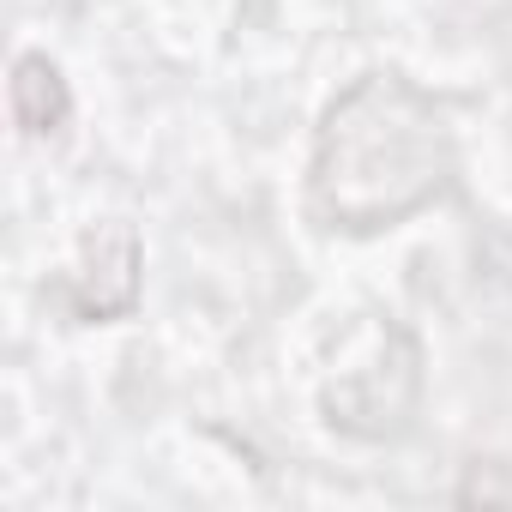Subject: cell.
<instances>
[{"label": "cell", "mask_w": 512, "mask_h": 512, "mask_svg": "<svg viewBox=\"0 0 512 512\" xmlns=\"http://www.w3.org/2000/svg\"><path fill=\"white\" fill-rule=\"evenodd\" d=\"M446 175H452L446 115L416 85L368 73L326 109L308 193L332 229L368 235L422 211L446 187Z\"/></svg>", "instance_id": "6da1fadb"}, {"label": "cell", "mask_w": 512, "mask_h": 512, "mask_svg": "<svg viewBox=\"0 0 512 512\" xmlns=\"http://www.w3.org/2000/svg\"><path fill=\"white\" fill-rule=\"evenodd\" d=\"M73 115V97H67V79L43 61V55H25L13 67V121L31 133V139H49L61 133Z\"/></svg>", "instance_id": "7a4b0ae2"}]
</instances>
